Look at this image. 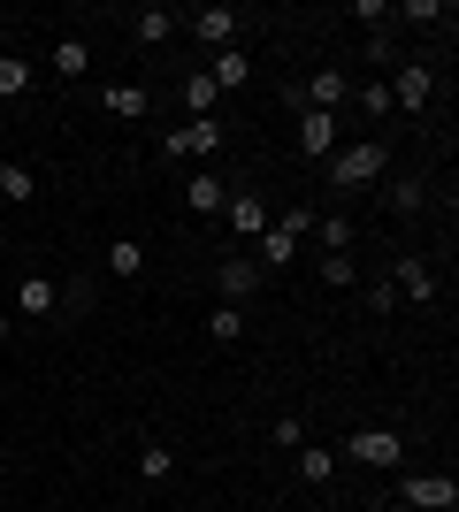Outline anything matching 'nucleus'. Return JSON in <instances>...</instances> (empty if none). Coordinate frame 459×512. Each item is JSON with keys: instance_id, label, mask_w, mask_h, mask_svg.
Instances as JSON below:
<instances>
[{"instance_id": "1", "label": "nucleus", "mask_w": 459, "mask_h": 512, "mask_svg": "<svg viewBox=\"0 0 459 512\" xmlns=\"http://www.w3.org/2000/svg\"><path fill=\"white\" fill-rule=\"evenodd\" d=\"M337 459L375 467V474H398V467H406V436H398V428H352L345 444H337Z\"/></svg>"}, {"instance_id": "2", "label": "nucleus", "mask_w": 459, "mask_h": 512, "mask_svg": "<svg viewBox=\"0 0 459 512\" xmlns=\"http://www.w3.org/2000/svg\"><path fill=\"white\" fill-rule=\"evenodd\" d=\"M383 161H391L383 138H368V146H337V153H329V184H337V192H368L375 176H383Z\"/></svg>"}, {"instance_id": "3", "label": "nucleus", "mask_w": 459, "mask_h": 512, "mask_svg": "<svg viewBox=\"0 0 459 512\" xmlns=\"http://www.w3.org/2000/svg\"><path fill=\"white\" fill-rule=\"evenodd\" d=\"M383 85H391V115H429V100H437V69H429V62H398Z\"/></svg>"}, {"instance_id": "4", "label": "nucleus", "mask_w": 459, "mask_h": 512, "mask_svg": "<svg viewBox=\"0 0 459 512\" xmlns=\"http://www.w3.org/2000/svg\"><path fill=\"white\" fill-rule=\"evenodd\" d=\"M398 497H406L414 512H452L459 482H452V474H429V467H398Z\"/></svg>"}, {"instance_id": "5", "label": "nucleus", "mask_w": 459, "mask_h": 512, "mask_svg": "<svg viewBox=\"0 0 459 512\" xmlns=\"http://www.w3.org/2000/svg\"><path fill=\"white\" fill-rule=\"evenodd\" d=\"M245 23H253L245 8H222V0H215V8H192L184 31H192L199 46H215V54H222V46H245Z\"/></svg>"}, {"instance_id": "6", "label": "nucleus", "mask_w": 459, "mask_h": 512, "mask_svg": "<svg viewBox=\"0 0 459 512\" xmlns=\"http://www.w3.org/2000/svg\"><path fill=\"white\" fill-rule=\"evenodd\" d=\"M222 146V115H207V123H176L169 138H161V161H199V169H207V153Z\"/></svg>"}, {"instance_id": "7", "label": "nucleus", "mask_w": 459, "mask_h": 512, "mask_svg": "<svg viewBox=\"0 0 459 512\" xmlns=\"http://www.w3.org/2000/svg\"><path fill=\"white\" fill-rule=\"evenodd\" d=\"M337 146H345V123L322 115V107H299V153H306V161H329Z\"/></svg>"}, {"instance_id": "8", "label": "nucleus", "mask_w": 459, "mask_h": 512, "mask_svg": "<svg viewBox=\"0 0 459 512\" xmlns=\"http://www.w3.org/2000/svg\"><path fill=\"white\" fill-rule=\"evenodd\" d=\"M215 291H222V306H245L253 291H261V260L222 253V260H215Z\"/></svg>"}, {"instance_id": "9", "label": "nucleus", "mask_w": 459, "mask_h": 512, "mask_svg": "<svg viewBox=\"0 0 459 512\" xmlns=\"http://www.w3.org/2000/svg\"><path fill=\"white\" fill-rule=\"evenodd\" d=\"M46 314H62V283L54 276H16V321H46Z\"/></svg>"}, {"instance_id": "10", "label": "nucleus", "mask_w": 459, "mask_h": 512, "mask_svg": "<svg viewBox=\"0 0 459 512\" xmlns=\"http://www.w3.org/2000/svg\"><path fill=\"white\" fill-rule=\"evenodd\" d=\"M299 100H306V107H322V115H337V107L352 100V77H345V69H314V77L299 85Z\"/></svg>"}, {"instance_id": "11", "label": "nucleus", "mask_w": 459, "mask_h": 512, "mask_svg": "<svg viewBox=\"0 0 459 512\" xmlns=\"http://www.w3.org/2000/svg\"><path fill=\"white\" fill-rule=\"evenodd\" d=\"M391 283H398V299H414V306H429V299H437V268H429L421 253H406V260H398V268H391Z\"/></svg>"}, {"instance_id": "12", "label": "nucleus", "mask_w": 459, "mask_h": 512, "mask_svg": "<svg viewBox=\"0 0 459 512\" xmlns=\"http://www.w3.org/2000/svg\"><path fill=\"white\" fill-rule=\"evenodd\" d=\"M230 192H238L230 176H215V169H192V184H184V207H199V214H222V207H230Z\"/></svg>"}, {"instance_id": "13", "label": "nucleus", "mask_w": 459, "mask_h": 512, "mask_svg": "<svg viewBox=\"0 0 459 512\" xmlns=\"http://www.w3.org/2000/svg\"><path fill=\"white\" fill-rule=\"evenodd\" d=\"M222 222H230V237H245V245H253V237L268 230V207H261V192H230Z\"/></svg>"}, {"instance_id": "14", "label": "nucleus", "mask_w": 459, "mask_h": 512, "mask_svg": "<svg viewBox=\"0 0 459 512\" xmlns=\"http://www.w3.org/2000/svg\"><path fill=\"white\" fill-rule=\"evenodd\" d=\"M176 100H184V123H207V115L222 107V92H215V77H207V69H192V77L176 85Z\"/></svg>"}, {"instance_id": "15", "label": "nucleus", "mask_w": 459, "mask_h": 512, "mask_svg": "<svg viewBox=\"0 0 459 512\" xmlns=\"http://www.w3.org/2000/svg\"><path fill=\"white\" fill-rule=\"evenodd\" d=\"M207 77H215V92H238L253 77V46H222L215 62H207Z\"/></svg>"}, {"instance_id": "16", "label": "nucleus", "mask_w": 459, "mask_h": 512, "mask_svg": "<svg viewBox=\"0 0 459 512\" xmlns=\"http://www.w3.org/2000/svg\"><path fill=\"white\" fill-rule=\"evenodd\" d=\"M176 31H184L176 8H138V16H131V39L138 46H161V39H176Z\"/></svg>"}, {"instance_id": "17", "label": "nucleus", "mask_w": 459, "mask_h": 512, "mask_svg": "<svg viewBox=\"0 0 459 512\" xmlns=\"http://www.w3.org/2000/svg\"><path fill=\"white\" fill-rule=\"evenodd\" d=\"M0 199H8V207H31V199H39V176L23 169V161H0Z\"/></svg>"}, {"instance_id": "18", "label": "nucleus", "mask_w": 459, "mask_h": 512, "mask_svg": "<svg viewBox=\"0 0 459 512\" xmlns=\"http://www.w3.org/2000/svg\"><path fill=\"white\" fill-rule=\"evenodd\" d=\"M46 69H54V77H85V69H92V46H85V39H54Z\"/></svg>"}, {"instance_id": "19", "label": "nucleus", "mask_w": 459, "mask_h": 512, "mask_svg": "<svg viewBox=\"0 0 459 512\" xmlns=\"http://www.w3.org/2000/svg\"><path fill=\"white\" fill-rule=\"evenodd\" d=\"M146 107H153L146 85H108V115H123V123H146Z\"/></svg>"}, {"instance_id": "20", "label": "nucleus", "mask_w": 459, "mask_h": 512, "mask_svg": "<svg viewBox=\"0 0 459 512\" xmlns=\"http://www.w3.org/2000/svg\"><path fill=\"white\" fill-rule=\"evenodd\" d=\"M31 85H39V69L23 62V54H0V100H23Z\"/></svg>"}, {"instance_id": "21", "label": "nucleus", "mask_w": 459, "mask_h": 512, "mask_svg": "<svg viewBox=\"0 0 459 512\" xmlns=\"http://www.w3.org/2000/svg\"><path fill=\"white\" fill-rule=\"evenodd\" d=\"M337 467H345V459H337V451H322V444H314V451H299V474L314 482V490H329V482H337Z\"/></svg>"}, {"instance_id": "22", "label": "nucleus", "mask_w": 459, "mask_h": 512, "mask_svg": "<svg viewBox=\"0 0 459 512\" xmlns=\"http://www.w3.org/2000/svg\"><path fill=\"white\" fill-rule=\"evenodd\" d=\"M176 474V451L169 444H138V482H169Z\"/></svg>"}, {"instance_id": "23", "label": "nucleus", "mask_w": 459, "mask_h": 512, "mask_svg": "<svg viewBox=\"0 0 459 512\" xmlns=\"http://www.w3.org/2000/svg\"><path fill=\"white\" fill-rule=\"evenodd\" d=\"M108 276H146V253H138V237H115V245H108Z\"/></svg>"}, {"instance_id": "24", "label": "nucleus", "mask_w": 459, "mask_h": 512, "mask_svg": "<svg viewBox=\"0 0 459 512\" xmlns=\"http://www.w3.org/2000/svg\"><path fill=\"white\" fill-rule=\"evenodd\" d=\"M253 245H261V260H268V268H291V253H299V237H284L276 222H268V230L253 237Z\"/></svg>"}, {"instance_id": "25", "label": "nucleus", "mask_w": 459, "mask_h": 512, "mask_svg": "<svg viewBox=\"0 0 459 512\" xmlns=\"http://www.w3.org/2000/svg\"><path fill=\"white\" fill-rule=\"evenodd\" d=\"M207 337H215V344H238L245 337V306H215V314H207Z\"/></svg>"}, {"instance_id": "26", "label": "nucleus", "mask_w": 459, "mask_h": 512, "mask_svg": "<svg viewBox=\"0 0 459 512\" xmlns=\"http://www.w3.org/2000/svg\"><path fill=\"white\" fill-rule=\"evenodd\" d=\"M429 207V184H421V176H398L391 184V214H421Z\"/></svg>"}, {"instance_id": "27", "label": "nucleus", "mask_w": 459, "mask_h": 512, "mask_svg": "<svg viewBox=\"0 0 459 512\" xmlns=\"http://www.w3.org/2000/svg\"><path fill=\"white\" fill-rule=\"evenodd\" d=\"M314 230H322V253H352V222L345 214H314Z\"/></svg>"}, {"instance_id": "28", "label": "nucleus", "mask_w": 459, "mask_h": 512, "mask_svg": "<svg viewBox=\"0 0 459 512\" xmlns=\"http://www.w3.org/2000/svg\"><path fill=\"white\" fill-rule=\"evenodd\" d=\"M391 16H406V23H452V8H444V0H398Z\"/></svg>"}, {"instance_id": "29", "label": "nucleus", "mask_w": 459, "mask_h": 512, "mask_svg": "<svg viewBox=\"0 0 459 512\" xmlns=\"http://www.w3.org/2000/svg\"><path fill=\"white\" fill-rule=\"evenodd\" d=\"M322 283H337V291H352V283H360V268H352V253H322Z\"/></svg>"}, {"instance_id": "30", "label": "nucleus", "mask_w": 459, "mask_h": 512, "mask_svg": "<svg viewBox=\"0 0 459 512\" xmlns=\"http://www.w3.org/2000/svg\"><path fill=\"white\" fill-rule=\"evenodd\" d=\"M352 100H360V115H375V123L391 115V85H352Z\"/></svg>"}, {"instance_id": "31", "label": "nucleus", "mask_w": 459, "mask_h": 512, "mask_svg": "<svg viewBox=\"0 0 459 512\" xmlns=\"http://www.w3.org/2000/svg\"><path fill=\"white\" fill-rule=\"evenodd\" d=\"M284 237H314V207H284V214H268Z\"/></svg>"}, {"instance_id": "32", "label": "nucleus", "mask_w": 459, "mask_h": 512, "mask_svg": "<svg viewBox=\"0 0 459 512\" xmlns=\"http://www.w3.org/2000/svg\"><path fill=\"white\" fill-rule=\"evenodd\" d=\"M268 436H276L284 451H299V444H306V421H299V413H276V428H268Z\"/></svg>"}, {"instance_id": "33", "label": "nucleus", "mask_w": 459, "mask_h": 512, "mask_svg": "<svg viewBox=\"0 0 459 512\" xmlns=\"http://www.w3.org/2000/svg\"><path fill=\"white\" fill-rule=\"evenodd\" d=\"M368 314H398V283H391V276L368 283Z\"/></svg>"}, {"instance_id": "34", "label": "nucleus", "mask_w": 459, "mask_h": 512, "mask_svg": "<svg viewBox=\"0 0 459 512\" xmlns=\"http://www.w3.org/2000/svg\"><path fill=\"white\" fill-rule=\"evenodd\" d=\"M62 306H77V314H92V306H100V291H92V283L77 276V283H62Z\"/></svg>"}, {"instance_id": "35", "label": "nucleus", "mask_w": 459, "mask_h": 512, "mask_svg": "<svg viewBox=\"0 0 459 512\" xmlns=\"http://www.w3.org/2000/svg\"><path fill=\"white\" fill-rule=\"evenodd\" d=\"M8 337H16V314H8V306H0V344H8Z\"/></svg>"}]
</instances>
